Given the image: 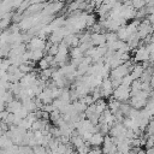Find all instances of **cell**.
Here are the masks:
<instances>
[{
    "label": "cell",
    "instance_id": "17",
    "mask_svg": "<svg viewBox=\"0 0 154 154\" xmlns=\"http://www.w3.org/2000/svg\"><path fill=\"white\" fill-rule=\"evenodd\" d=\"M97 19H96V14L95 13H88L87 17H85V25L87 28H93L95 24H96Z\"/></svg>",
    "mask_w": 154,
    "mask_h": 154
},
{
    "label": "cell",
    "instance_id": "1",
    "mask_svg": "<svg viewBox=\"0 0 154 154\" xmlns=\"http://www.w3.org/2000/svg\"><path fill=\"white\" fill-rule=\"evenodd\" d=\"M152 93H148V91H144V90H141L138 93H136L135 95H132L130 97V106L135 109H143L146 103L148 102V99Z\"/></svg>",
    "mask_w": 154,
    "mask_h": 154
},
{
    "label": "cell",
    "instance_id": "13",
    "mask_svg": "<svg viewBox=\"0 0 154 154\" xmlns=\"http://www.w3.org/2000/svg\"><path fill=\"white\" fill-rule=\"evenodd\" d=\"M94 106H95L96 113H99L100 116H102V113L107 109V101H106L105 99H99V100L95 101Z\"/></svg>",
    "mask_w": 154,
    "mask_h": 154
},
{
    "label": "cell",
    "instance_id": "22",
    "mask_svg": "<svg viewBox=\"0 0 154 154\" xmlns=\"http://www.w3.org/2000/svg\"><path fill=\"white\" fill-rule=\"evenodd\" d=\"M60 118H61V113H60L59 111H57V109H54V111L49 114V120H51V122H53L54 124H55Z\"/></svg>",
    "mask_w": 154,
    "mask_h": 154
},
{
    "label": "cell",
    "instance_id": "4",
    "mask_svg": "<svg viewBox=\"0 0 154 154\" xmlns=\"http://www.w3.org/2000/svg\"><path fill=\"white\" fill-rule=\"evenodd\" d=\"M64 6H65V4L64 2H60V1L49 2V4H46L45 5V8H43V11L41 13L45 14V16H54L55 13H59L60 11H63L64 10Z\"/></svg>",
    "mask_w": 154,
    "mask_h": 154
},
{
    "label": "cell",
    "instance_id": "21",
    "mask_svg": "<svg viewBox=\"0 0 154 154\" xmlns=\"http://www.w3.org/2000/svg\"><path fill=\"white\" fill-rule=\"evenodd\" d=\"M90 149H91V147L89 146V143H84L82 147L77 148L76 152H77V154H89Z\"/></svg>",
    "mask_w": 154,
    "mask_h": 154
},
{
    "label": "cell",
    "instance_id": "5",
    "mask_svg": "<svg viewBox=\"0 0 154 154\" xmlns=\"http://www.w3.org/2000/svg\"><path fill=\"white\" fill-rule=\"evenodd\" d=\"M153 31H154V30H153V26H152V24H150V22H149L148 19L142 20L141 24H140L138 28H137V35H138V37H140L141 40H144L146 37L150 36V34H152Z\"/></svg>",
    "mask_w": 154,
    "mask_h": 154
},
{
    "label": "cell",
    "instance_id": "8",
    "mask_svg": "<svg viewBox=\"0 0 154 154\" xmlns=\"http://www.w3.org/2000/svg\"><path fill=\"white\" fill-rule=\"evenodd\" d=\"M100 90H101V94H102V99H105V97L107 99V97H109V96H112V95H113L114 88H113L112 82H111V79H109V78L103 79L102 84L100 85Z\"/></svg>",
    "mask_w": 154,
    "mask_h": 154
},
{
    "label": "cell",
    "instance_id": "6",
    "mask_svg": "<svg viewBox=\"0 0 154 154\" xmlns=\"http://www.w3.org/2000/svg\"><path fill=\"white\" fill-rule=\"evenodd\" d=\"M101 149H102L103 154H113V153L117 152V146H116L113 138L109 135L105 136V141H103V143L101 146Z\"/></svg>",
    "mask_w": 154,
    "mask_h": 154
},
{
    "label": "cell",
    "instance_id": "16",
    "mask_svg": "<svg viewBox=\"0 0 154 154\" xmlns=\"http://www.w3.org/2000/svg\"><path fill=\"white\" fill-rule=\"evenodd\" d=\"M42 58H45V51H40V49H37V51H30V60L31 61H40Z\"/></svg>",
    "mask_w": 154,
    "mask_h": 154
},
{
    "label": "cell",
    "instance_id": "10",
    "mask_svg": "<svg viewBox=\"0 0 154 154\" xmlns=\"http://www.w3.org/2000/svg\"><path fill=\"white\" fill-rule=\"evenodd\" d=\"M103 141H105V136L101 132H95V134H93V136L88 143L90 147H101Z\"/></svg>",
    "mask_w": 154,
    "mask_h": 154
},
{
    "label": "cell",
    "instance_id": "9",
    "mask_svg": "<svg viewBox=\"0 0 154 154\" xmlns=\"http://www.w3.org/2000/svg\"><path fill=\"white\" fill-rule=\"evenodd\" d=\"M91 43L94 47H99L106 45V36L105 32H91Z\"/></svg>",
    "mask_w": 154,
    "mask_h": 154
},
{
    "label": "cell",
    "instance_id": "2",
    "mask_svg": "<svg viewBox=\"0 0 154 154\" xmlns=\"http://www.w3.org/2000/svg\"><path fill=\"white\" fill-rule=\"evenodd\" d=\"M113 99L122 102V103H125L126 101L130 100L131 97V90H130V87H125V85H119L118 88L114 89L113 91Z\"/></svg>",
    "mask_w": 154,
    "mask_h": 154
},
{
    "label": "cell",
    "instance_id": "25",
    "mask_svg": "<svg viewBox=\"0 0 154 154\" xmlns=\"http://www.w3.org/2000/svg\"><path fill=\"white\" fill-rule=\"evenodd\" d=\"M8 114H10V113H8L6 109H5V111H1V112H0V120H1V122H5Z\"/></svg>",
    "mask_w": 154,
    "mask_h": 154
},
{
    "label": "cell",
    "instance_id": "24",
    "mask_svg": "<svg viewBox=\"0 0 154 154\" xmlns=\"http://www.w3.org/2000/svg\"><path fill=\"white\" fill-rule=\"evenodd\" d=\"M132 82H134V79L131 78V76H130V75H128V76H125V77L122 79V85L130 87V85L132 84Z\"/></svg>",
    "mask_w": 154,
    "mask_h": 154
},
{
    "label": "cell",
    "instance_id": "3",
    "mask_svg": "<svg viewBox=\"0 0 154 154\" xmlns=\"http://www.w3.org/2000/svg\"><path fill=\"white\" fill-rule=\"evenodd\" d=\"M149 57H150V53H149L146 45H140V47L134 51V60L137 64H142V63L148 61Z\"/></svg>",
    "mask_w": 154,
    "mask_h": 154
},
{
    "label": "cell",
    "instance_id": "27",
    "mask_svg": "<svg viewBox=\"0 0 154 154\" xmlns=\"http://www.w3.org/2000/svg\"><path fill=\"white\" fill-rule=\"evenodd\" d=\"M113 154H120V153H118V152H116V153H113Z\"/></svg>",
    "mask_w": 154,
    "mask_h": 154
},
{
    "label": "cell",
    "instance_id": "23",
    "mask_svg": "<svg viewBox=\"0 0 154 154\" xmlns=\"http://www.w3.org/2000/svg\"><path fill=\"white\" fill-rule=\"evenodd\" d=\"M32 150H34V154H46L47 153V147L37 144V146H35L32 148Z\"/></svg>",
    "mask_w": 154,
    "mask_h": 154
},
{
    "label": "cell",
    "instance_id": "19",
    "mask_svg": "<svg viewBox=\"0 0 154 154\" xmlns=\"http://www.w3.org/2000/svg\"><path fill=\"white\" fill-rule=\"evenodd\" d=\"M105 36H106V45L108 43H113L118 40V36L116 32H112V31H106L105 32Z\"/></svg>",
    "mask_w": 154,
    "mask_h": 154
},
{
    "label": "cell",
    "instance_id": "14",
    "mask_svg": "<svg viewBox=\"0 0 154 154\" xmlns=\"http://www.w3.org/2000/svg\"><path fill=\"white\" fill-rule=\"evenodd\" d=\"M120 105H122V102H119V101L114 100L113 97H112V99H109V100L107 101V108H108L113 114H116V113L120 109Z\"/></svg>",
    "mask_w": 154,
    "mask_h": 154
},
{
    "label": "cell",
    "instance_id": "18",
    "mask_svg": "<svg viewBox=\"0 0 154 154\" xmlns=\"http://www.w3.org/2000/svg\"><path fill=\"white\" fill-rule=\"evenodd\" d=\"M143 111H144L150 118H153V117H154V101H153V100H148V102L146 103Z\"/></svg>",
    "mask_w": 154,
    "mask_h": 154
},
{
    "label": "cell",
    "instance_id": "26",
    "mask_svg": "<svg viewBox=\"0 0 154 154\" xmlns=\"http://www.w3.org/2000/svg\"><path fill=\"white\" fill-rule=\"evenodd\" d=\"M5 109H6V103L0 99V112L1 111H5Z\"/></svg>",
    "mask_w": 154,
    "mask_h": 154
},
{
    "label": "cell",
    "instance_id": "11",
    "mask_svg": "<svg viewBox=\"0 0 154 154\" xmlns=\"http://www.w3.org/2000/svg\"><path fill=\"white\" fill-rule=\"evenodd\" d=\"M22 106H23V103H22V101L20 100H18V99H14V100H12L11 102H8L7 105H6V111L8 112V113H17L20 108H22Z\"/></svg>",
    "mask_w": 154,
    "mask_h": 154
},
{
    "label": "cell",
    "instance_id": "15",
    "mask_svg": "<svg viewBox=\"0 0 154 154\" xmlns=\"http://www.w3.org/2000/svg\"><path fill=\"white\" fill-rule=\"evenodd\" d=\"M14 143L12 142V140L5 134L0 137V149H8L10 147H12Z\"/></svg>",
    "mask_w": 154,
    "mask_h": 154
},
{
    "label": "cell",
    "instance_id": "20",
    "mask_svg": "<svg viewBox=\"0 0 154 154\" xmlns=\"http://www.w3.org/2000/svg\"><path fill=\"white\" fill-rule=\"evenodd\" d=\"M147 5V1H138V0H135V1H131V6L135 11H140L142 8H144Z\"/></svg>",
    "mask_w": 154,
    "mask_h": 154
},
{
    "label": "cell",
    "instance_id": "12",
    "mask_svg": "<svg viewBox=\"0 0 154 154\" xmlns=\"http://www.w3.org/2000/svg\"><path fill=\"white\" fill-rule=\"evenodd\" d=\"M143 71H144V67H143L142 64H135L134 69H132L131 72H130V76H131V78H132L134 81H137V79H140V78L142 77Z\"/></svg>",
    "mask_w": 154,
    "mask_h": 154
},
{
    "label": "cell",
    "instance_id": "7",
    "mask_svg": "<svg viewBox=\"0 0 154 154\" xmlns=\"http://www.w3.org/2000/svg\"><path fill=\"white\" fill-rule=\"evenodd\" d=\"M46 45H47L46 40H42L40 37H37V36H34L30 40V42L26 45V47L29 48V51H37V49L45 51L46 49Z\"/></svg>",
    "mask_w": 154,
    "mask_h": 154
}]
</instances>
